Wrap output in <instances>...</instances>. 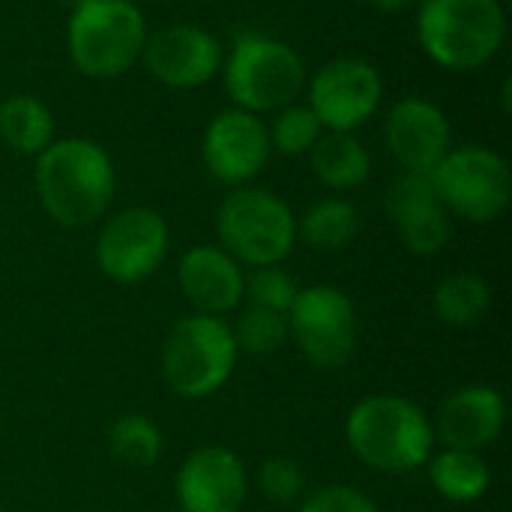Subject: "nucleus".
Instances as JSON below:
<instances>
[{"mask_svg": "<svg viewBox=\"0 0 512 512\" xmlns=\"http://www.w3.org/2000/svg\"><path fill=\"white\" fill-rule=\"evenodd\" d=\"M417 45L447 72L489 66L507 42L504 0H420Z\"/></svg>", "mask_w": 512, "mask_h": 512, "instance_id": "f03ea898", "label": "nucleus"}, {"mask_svg": "<svg viewBox=\"0 0 512 512\" xmlns=\"http://www.w3.org/2000/svg\"><path fill=\"white\" fill-rule=\"evenodd\" d=\"M222 84L234 108L270 117L306 90V63L294 45L261 30L234 36L222 60Z\"/></svg>", "mask_w": 512, "mask_h": 512, "instance_id": "7ed1b4c3", "label": "nucleus"}, {"mask_svg": "<svg viewBox=\"0 0 512 512\" xmlns=\"http://www.w3.org/2000/svg\"><path fill=\"white\" fill-rule=\"evenodd\" d=\"M309 168L336 195L360 189L372 174V153L354 132H324L309 150Z\"/></svg>", "mask_w": 512, "mask_h": 512, "instance_id": "6ab92c4d", "label": "nucleus"}, {"mask_svg": "<svg viewBox=\"0 0 512 512\" xmlns=\"http://www.w3.org/2000/svg\"><path fill=\"white\" fill-rule=\"evenodd\" d=\"M225 45L216 33L192 21H174L147 33L141 63L171 90H198L222 72Z\"/></svg>", "mask_w": 512, "mask_h": 512, "instance_id": "f8f14e48", "label": "nucleus"}, {"mask_svg": "<svg viewBox=\"0 0 512 512\" xmlns=\"http://www.w3.org/2000/svg\"><path fill=\"white\" fill-rule=\"evenodd\" d=\"M177 285L198 315L225 318L246 297V273L222 246H192L177 267Z\"/></svg>", "mask_w": 512, "mask_h": 512, "instance_id": "dca6fc26", "label": "nucleus"}, {"mask_svg": "<svg viewBox=\"0 0 512 512\" xmlns=\"http://www.w3.org/2000/svg\"><path fill=\"white\" fill-rule=\"evenodd\" d=\"M384 144L402 174H432L453 147V126L432 99L402 96L384 114Z\"/></svg>", "mask_w": 512, "mask_h": 512, "instance_id": "4468645a", "label": "nucleus"}, {"mask_svg": "<svg viewBox=\"0 0 512 512\" xmlns=\"http://www.w3.org/2000/svg\"><path fill=\"white\" fill-rule=\"evenodd\" d=\"M42 210L63 228H84L105 216L117 189L111 153L93 138H54L33 165Z\"/></svg>", "mask_w": 512, "mask_h": 512, "instance_id": "f257e3e1", "label": "nucleus"}, {"mask_svg": "<svg viewBox=\"0 0 512 512\" xmlns=\"http://www.w3.org/2000/svg\"><path fill=\"white\" fill-rule=\"evenodd\" d=\"M384 102V78L366 57H333L306 78V105L324 132H357Z\"/></svg>", "mask_w": 512, "mask_h": 512, "instance_id": "1a4fd4ad", "label": "nucleus"}, {"mask_svg": "<svg viewBox=\"0 0 512 512\" xmlns=\"http://www.w3.org/2000/svg\"><path fill=\"white\" fill-rule=\"evenodd\" d=\"M171 231L153 207H126L114 213L96 237V267L117 285L150 279L168 258Z\"/></svg>", "mask_w": 512, "mask_h": 512, "instance_id": "9b49d317", "label": "nucleus"}, {"mask_svg": "<svg viewBox=\"0 0 512 512\" xmlns=\"http://www.w3.org/2000/svg\"><path fill=\"white\" fill-rule=\"evenodd\" d=\"M174 492L183 512H240L249 495V480L237 453L201 447L180 465Z\"/></svg>", "mask_w": 512, "mask_h": 512, "instance_id": "2eb2a0df", "label": "nucleus"}, {"mask_svg": "<svg viewBox=\"0 0 512 512\" xmlns=\"http://www.w3.org/2000/svg\"><path fill=\"white\" fill-rule=\"evenodd\" d=\"M69 6H78V3H84V0H66Z\"/></svg>", "mask_w": 512, "mask_h": 512, "instance_id": "7c9ffc66", "label": "nucleus"}, {"mask_svg": "<svg viewBox=\"0 0 512 512\" xmlns=\"http://www.w3.org/2000/svg\"><path fill=\"white\" fill-rule=\"evenodd\" d=\"M360 231V216L351 201L342 195H330L306 207V213L297 222V237L318 249V252H336L345 249Z\"/></svg>", "mask_w": 512, "mask_h": 512, "instance_id": "4be33fe9", "label": "nucleus"}, {"mask_svg": "<svg viewBox=\"0 0 512 512\" xmlns=\"http://www.w3.org/2000/svg\"><path fill=\"white\" fill-rule=\"evenodd\" d=\"M429 480L441 498L453 504H474L489 492L492 471L480 453L444 447L438 456H429Z\"/></svg>", "mask_w": 512, "mask_h": 512, "instance_id": "412c9836", "label": "nucleus"}, {"mask_svg": "<svg viewBox=\"0 0 512 512\" xmlns=\"http://www.w3.org/2000/svg\"><path fill=\"white\" fill-rule=\"evenodd\" d=\"M108 450L120 465L144 471L162 459L165 438H162V429L144 414H123L114 420L108 432Z\"/></svg>", "mask_w": 512, "mask_h": 512, "instance_id": "b1692460", "label": "nucleus"}, {"mask_svg": "<svg viewBox=\"0 0 512 512\" xmlns=\"http://www.w3.org/2000/svg\"><path fill=\"white\" fill-rule=\"evenodd\" d=\"M237 351L255 354V357H270L276 354L291 336H288V318L282 312H270V309H246L237 321V327H231Z\"/></svg>", "mask_w": 512, "mask_h": 512, "instance_id": "a878e982", "label": "nucleus"}, {"mask_svg": "<svg viewBox=\"0 0 512 512\" xmlns=\"http://www.w3.org/2000/svg\"><path fill=\"white\" fill-rule=\"evenodd\" d=\"M432 189L447 213L486 225L510 210L512 171L507 159L483 144L450 147L429 174Z\"/></svg>", "mask_w": 512, "mask_h": 512, "instance_id": "6e6552de", "label": "nucleus"}, {"mask_svg": "<svg viewBox=\"0 0 512 512\" xmlns=\"http://www.w3.org/2000/svg\"><path fill=\"white\" fill-rule=\"evenodd\" d=\"M297 282L291 279L288 270H282L279 264L273 267H258L249 279H246V294L252 300V306L258 309H270V312H282L288 315L294 297H297Z\"/></svg>", "mask_w": 512, "mask_h": 512, "instance_id": "cd10ccee", "label": "nucleus"}, {"mask_svg": "<svg viewBox=\"0 0 512 512\" xmlns=\"http://www.w3.org/2000/svg\"><path fill=\"white\" fill-rule=\"evenodd\" d=\"M351 453L384 474H408L429 462L435 429L423 408L405 396H369L357 402L345 420Z\"/></svg>", "mask_w": 512, "mask_h": 512, "instance_id": "20e7f679", "label": "nucleus"}, {"mask_svg": "<svg viewBox=\"0 0 512 512\" xmlns=\"http://www.w3.org/2000/svg\"><path fill=\"white\" fill-rule=\"evenodd\" d=\"M237 342L225 318L189 315L171 327L162 345V375L174 396L207 399L228 384L237 366Z\"/></svg>", "mask_w": 512, "mask_h": 512, "instance_id": "0eeeda50", "label": "nucleus"}, {"mask_svg": "<svg viewBox=\"0 0 512 512\" xmlns=\"http://www.w3.org/2000/svg\"><path fill=\"white\" fill-rule=\"evenodd\" d=\"M258 489L267 501L294 504L306 492V474L291 456H270L258 468Z\"/></svg>", "mask_w": 512, "mask_h": 512, "instance_id": "bb28decb", "label": "nucleus"}, {"mask_svg": "<svg viewBox=\"0 0 512 512\" xmlns=\"http://www.w3.org/2000/svg\"><path fill=\"white\" fill-rule=\"evenodd\" d=\"M216 237L240 267H273L297 243V216L276 192L252 183L237 186L216 210Z\"/></svg>", "mask_w": 512, "mask_h": 512, "instance_id": "423d86ee", "label": "nucleus"}, {"mask_svg": "<svg viewBox=\"0 0 512 512\" xmlns=\"http://www.w3.org/2000/svg\"><path fill=\"white\" fill-rule=\"evenodd\" d=\"M288 336L315 369H342L357 348V309L336 285L300 288L288 309Z\"/></svg>", "mask_w": 512, "mask_h": 512, "instance_id": "9d476101", "label": "nucleus"}, {"mask_svg": "<svg viewBox=\"0 0 512 512\" xmlns=\"http://www.w3.org/2000/svg\"><path fill=\"white\" fill-rule=\"evenodd\" d=\"M366 6H372L375 12H384V15H399L405 9H411L417 0H363Z\"/></svg>", "mask_w": 512, "mask_h": 512, "instance_id": "c756f323", "label": "nucleus"}, {"mask_svg": "<svg viewBox=\"0 0 512 512\" xmlns=\"http://www.w3.org/2000/svg\"><path fill=\"white\" fill-rule=\"evenodd\" d=\"M270 117H273L267 123L270 147L282 156H309V150L324 135L318 117L312 114V108L306 102H291Z\"/></svg>", "mask_w": 512, "mask_h": 512, "instance_id": "393cba45", "label": "nucleus"}, {"mask_svg": "<svg viewBox=\"0 0 512 512\" xmlns=\"http://www.w3.org/2000/svg\"><path fill=\"white\" fill-rule=\"evenodd\" d=\"M507 423V405L504 396L495 387H462L456 390L438 411L435 438H441L450 450H468L480 453L489 444L498 441Z\"/></svg>", "mask_w": 512, "mask_h": 512, "instance_id": "a211bd4d", "label": "nucleus"}, {"mask_svg": "<svg viewBox=\"0 0 512 512\" xmlns=\"http://www.w3.org/2000/svg\"><path fill=\"white\" fill-rule=\"evenodd\" d=\"M492 309V288L480 273H453L435 291V315L456 330H468Z\"/></svg>", "mask_w": 512, "mask_h": 512, "instance_id": "5701e85b", "label": "nucleus"}, {"mask_svg": "<svg viewBox=\"0 0 512 512\" xmlns=\"http://www.w3.org/2000/svg\"><path fill=\"white\" fill-rule=\"evenodd\" d=\"M300 512H378V504L354 486H324L300 504Z\"/></svg>", "mask_w": 512, "mask_h": 512, "instance_id": "c85d7f7f", "label": "nucleus"}, {"mask_svg": "<svg viewBox=\"0 0 512 512\" xmlns=\"http://www.w3.org/2000/svg\"><path fill=\"white\" fill-rule=\"evenodd\" d=\"M57 138L51 108L33 93H12L0 102V141L18 156H39Z\"/></svg>", "mask_w": 512, "mask_h": 512, "instance_id": "aec40b11", "label": "nucleus"}, {"mask_svg": "<svg viewBox=\"0 0 512 512\" xmlns=\"http://www.w3.org/2000/svg\"><path fill=\"white\" fill-rule=\"evenodd\" d=\"M132 3H147V0H132Z\"/></svg>", "mask_w": 512, "mask_h": 512, "instance_id": "2f4dec72", "label": "nucleus"}, {"mask_svg": "<svg viewBox=\"0 0 512 512\" xmlns=\"http://www.w3.org/2000/svg\"><path fill=\"white\" fill-rule=\"evenodd\" d=\"M273 147L267 120L243 108H222L210 117L201 135V159L213 180L222 186H249L267 165Z\"/></svg>", "mask_w": 512, "mask_h": 512, "instance_id": "ddd939ff", "label": "nucleus"}, {"mask_svg": "<svg viewBox=\"0 0 512 512\" xmlns=\"http://www.w3.org/2000/svg\"><path fill=\"white\" fill-rule=\"evenodd\" d=\"M147 18L132 0H84L66 21V51L72 66L96 81L126 75L141 63Z\"/></svg>", "mask_w": 512, "mask_h": 512, "instance_id": "39448f33", "label": "nucleus"}, {"mask_svg": "<svg viewBox=\"0 0 512 512\" xmlns=\"http://www.w3.org/2000/svg\"><path fill=\"white\" fill-rule=\"evenodd\" d=\"M387 213L396 219L405 249L420 258L438 255L450 243V213L438 201L429 174H402L387 192Z\"/></svg>", "mask_w": 512, "mask_h": 512, "instance_id": "f3484780", "label": "nucleus"}]
</instances>
